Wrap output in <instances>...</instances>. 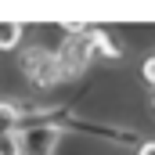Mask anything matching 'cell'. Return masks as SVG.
Here are the masks:
<instances>
[{"mask_svg":"<svg viewBox=\"0 0 155 155\" xmlns=\"http://www.w3.org/2000/svg\"><path fill=\"white\" fill-rule=\"evenodd\" d=\"M58 108H29L25 101H0V137L11 134V130H29V126H43V123H54Z\"/></svg>","mask_w":155,"mask_h":155,"instance_id":"6da1fadb","label":"cell"},{"mask_svg":"<svg viewBox=\"0 0 155 155\" xmlns=\"http://www.w3.org/2000/svg\"><path fill=\"white\" fill-rule=\"evenodd\" d=\"M87 47L90 51H97V54H105V58H119L123 51H119V43L105 29H87Z\"/></svg>","mask_w":155,"mask_h":155,"instance_id":"7a4b0ae2","label":"cell"},{"mask_svg":"<svg viewBox=\"0 0 155 155\" xmlns=\"http://www.w3.org/2000/svg\"><path fill=\"white\" fill-rule=\"evenodd\" d=\"M18 40H22V25H18V22L0 18V51H15V47H18Z\"/></svg>","mask_w":155,"mask_h":155,"instance_id":"3957f363","label":"cell"},{"mask_svg":"<svg viewBox=\"0 0 155 155\" xmlns=\"http://www.w3.org/2000/svg\"><path fill=\"white\" fill-rule=\"evenodd\" d=\"M0 155H25V134L22 130H11L0 137Z\"/></svg>","mask_w":155,"mask_h":155,"instance_id":"277c9868","label":"cell"},{"mask_svg":"<svg viewBox=\"0 0 155 155\" xmlns=\"http://www.w3.org/2000/svg\"><path fill=\"white\" fill-rule=\"evenodd\" d=\"M144 79L155 87V58H148V61H144Z\"/></svg>","mask_w":155,"mask_h":155,"instance_id":"5b68a950","label":"cell"},{"mask_svg":"<svg viewBox=\"0 0 155 155\" xmlns=\"http://www.w3.org/2000/svg\"><path fill=\"white\" fill-rule=\"evenodd\" d=\"M137 155H155V141H141L137 144Z\"/></svg>","mask_w":155,"mask_h":155,"instance_id":"8992f818","label":"cell"},{"mask_svg":"<svg viewBox=\"0 0 155 155\" xmlns=\"http://www.w3.org/2000/svg\"><path fill=\"white\" fill-rule=\"evenodd\" d=\"M152 108H155V97H152Z\"/></svg>","mask_w":155,"mask_h":155,"instance_id":"52a82bcc","label":"cell"}]
</instances>
